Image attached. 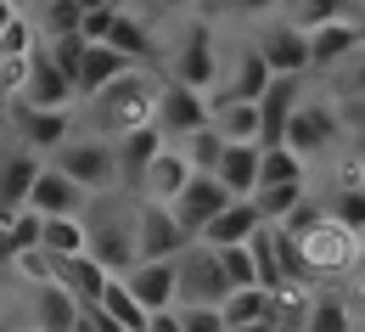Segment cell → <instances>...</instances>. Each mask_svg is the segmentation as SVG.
Returning a JSON list of instances; mask_svg holds the SVG:
<instances>
[{"mask_svg":"<svg viewBox=\"0 0 365 332\" xmlns=\"http://www.w3.org/2000/svg\"><path fill=\"white\" fill-rule=\"evenodd\" d=\"M281 231L292 237V248H298V259H304V271H309L315 287L320 282H349L354 265L365 259V237L349 231L343 220H331L326 203H304Z\"/></svg>","mask_w":365,"mask_h":332,"instance_id":"cell-1","label":"cell"},{"mask_svg":"<svg viewBox=\"0 0 365 332\" xmlns=\"http://www.w3.org/2000/svg\"><path fill=\"white\" fill-rule=\"evenodd\" d=\"M158 96H163V68H130L101 96L79 101V130L124 141V136H135L146 124H158Z\"/></svg>","mask_w":365,"mask_h":332,"instance_id":"cell-2","label":"cell"},{"mask_svg":"<svg viewBox=\"0 0 365 332\" xmlns=\"http://www.w3.org/2000/svg\"><path fill=\"white\" fill-rule=\"evenodd\" d=\"M163 79H175V85H191V91L202 96H220L225 85V68H230V51L220 46V29L214 23H180L175 29V40L163 46Z\"/></svg>","mask_w":365,"mask_h":332,"instance_id":"cell-3","label":"cell"},{"mask_svg":"<svg viewBox=\"0 0 365 332\" xmlns=\"http://www.w3.org/2000/svg\"><path fill=\"white\" fill-rule=\"evenodd\" d=\"M91 226V259H101L113 276H130L140 265V226H135V191H113V197H91L85 208Z\"/></svg>","mask_w":365,"mask_h":332,"instance_id":"cell-4","label":"cell"},{"mask_svg":"<svg viewBox=\"0 0 365 332\" xmlns=\"http://www.w3.org/2000/svg\"><path fill=\"white\" fill-rule=\"evenodd\" d=\"M349 119H343V101L331 91H304L292 124H287V146L304 158V164H320V158H337L349 146Z\"/></svg>","mask_w":365,"mask_h":332,"instance_id":"cell-5","label":"cell"},{"mask_svg":"<svg viewBox=\"0 0 365 332\" xmlns=\"http://www.w3.org/2000/svg\"><path fill=\"white\" fill-rule=\"evenodd\" d=\"M51 164H56L68 181H79L91 197H113V191H124V164H118V146L107 141V136L73 130L68 141L51 152Z\"/></svg>","mask_w":365,"mask_h":332,"instance_id":"cell-6","label":"cell"},{"mask_svg":"<svg viewBox=\"0 0 365 332\" xmlns=\"http://www.w3.org/2000/svg\"><path fill=\"white\" fill-rule=\"evenodd\" d=\"M236 293L225 276V259H220V248H208V242H191L180 253V310L191 304H214V310H225V298Z\"/></svg>","mask_w":365,"mask_h":332,"instance_id":"cell-7","label":"cell"},{"mask_svg":"<svg viewBox=\"0 0 365 332\" xmlns=\"http://www.w3.org/2000/svg\"><path fill=\"white\" fill-rule=\"evenodd\" d=\"M253 46L264 51V62L275 68V79H315V56H309V29L270 17L253 29Z\"/></svg>","mask_w":365,"mask_h":332,"instance_id":"cell-8","label":"cell"},{"mask_svg":"<svg viewBox=\"0 0 365 332\" xmlns=\"http://www.w3.org/2000/svg\"><path fill=\"white\" fill-rule=\"evenodd\" d=\"M0 113H6L11 141L29 146V152H40V158H51L56 146L79 130V113H40V107H29V101H6Z\"/></svg>","mask_w":365,"mask_h":332,"instance_id":"cell-9","label":"cell"},{"mask_svg":"<svg viewBox=\"0 0 365 332\" xmlns=\"http://www.w3.org/2000/svg\"><path fill=\"white\" fill-rule=\"evenodd\" d=\"M208 124H214V96L163 79V96H158V130L180 146V141H191L197 130H208Z\"/></svg>","mask_w":365,"mask_h":332,"instance_id":"cell-10","label":"cell"},{"mask_svg":"<svg viewBox=\"0 0 365 332\" xmlns=\"http://www.w3.org/2000/svg\"><path fill=\"white\" fill-rule=\"evenodd\" d=\"M135 226H140V259H180L185 248L197 242L180 226L175 203H146V197H135Z\"/></svg>","mask_w":365,"mask_h":332,"instance_id":"cell-11","label":"cell"},{"mask_svg":"<svg viewBox=\"0 0 365 332\" xmlns=\"http://www.w3.org/2000/svg\"><path fill=\"white\" fill-rule=\"evenodd\" d=\"M17 101H29V107H40V113H79V85L56 68V56L46 51V40L29 56V85H23Z\"/></svg>","mask_w":365,"mask_h":332,"instance_id":"cell-12","label":"cell"},{"mask_svg":"<svg viewBox=\"0 0 365 332\" xmlns=\"http://www.w3.org/2000/svg\"><path fill=\"white\" fill-rule=\"evenodd\" d=\"M17 310H23V321H29L34 332H73L79 316H85V304H79L62 282L23 287V293H17Z\"/></svg>","mask_w":365,"mask_h":332,"instance_id":"cell-13","label":"cell"},{"mask_svg":"<svg viewBox=\"0 0 365 332\" xmlns=\"http://www.w3.org/2000/svg\"><path fill=\"white\" fill-rule=\"evenodd\" d=\"M365 46V11L354 17H337V23H320L309 29V56H315V79H331L354 51Z\"/></svg>","mask_w":365,"mask_h":332,"instance_id":"cell-14","label":"cell"},{"mask_svg":"<svg viewBox=\"0 0 365 332\" xmlns=\"http://www.w3.org/2000/svg\"><path fill=\"white\" fill-rule=\"evenodd\" d=\"M275 85V68L264 62V51L253 46H236L230 51V68H225V85H220V96L214 101H264V91Z\"/></svg>","mask_w":365,"mask_h":332,"instance_id":"cell-15","label":"cell"},{"mask_svg":"<svg viewBox=\"0 0 365 332\" xmlns=\"http://www.w3.org/2000/svg\"><path fill=\"white\" fill-rule=\"evenodd\" d=\"M124 282H130V293L146 304V316L180 310V259H140Z\"/></svg>","mask_w":365,"mask_h":332,"instance_id":"cell-16","label":"cell"},{"mask_svg":"<svg viewBox=\"0 0 365 332\" xmlns=\"http://www.w3.org/2000/svg\"><path fill=\"white\" fill-rule=\"evenodd\" d=\"M230 203H236V197L225 191V181H220V175H191V186L175 197V214H180V226L191 231V237H202V231L225 214Z\"/></svg>","mask_w":365,"mask_h":332,"instance_id":"cell-17","label":"cell"},{"mask_svg":"<svg viewBox=\"0 0 365 332\" xmlns=\"http://www.w3.org/2000/svg\"><path fill=\"white\" fill-rule=\"evenodd\" d=\"M40 175H46V158H40V152H29V146H17V141L0 146V214L29 208Z\"/></svg>","mask_w":365,"mask_h":332,"instance_id":"cell-18","label":"cell"},{"mask_svg":"<svg viewBox=\"0 0 365 332\" xmlns=\"http://www.w3.org/2000/svg\"><path fill=\"white\" fill-rule=\"evenodd\" d=\"M191 175H197V169L185 164V152H180V146L169 141L163 152H158V158H152V169L140 175L135 197H146V203H175V197L191 186Z\"/></svg>","mask_w":365,"mask_h":332,"instance_id":"cell-19","label":"cell"},{"mask_svg":"<svg viewBox=\"0 0 365 332\" xmlns=\"http://www.w3.org/2000/svg\"><path fill=\"white\" fill-rule=\"evenodd\" d=\"M29 208H40L46 220H56V214H85V208H91V191L79 186V181H68L56 164H46V175L34 181V197H29Z\"/></svg>","mask_w":365,"mask_h":332,"instance_id":"cell-20","label":"cell"},{"mask_svg":"<svg viewBox=\"0 0 365 332\" xmlns=\"http://www.w3.org/2000/svg\"><path fill=\"white\" fill-rule=\"evenodd\" d=\"M259 231H264L259 203H253V197H236V203H230V208H225V214H220V220H214V226H208L197 242H208V248H247Z\"/></svg>","mask_w":365,"mask_h":332,"instance_id":"cell-21","label":"cell"},{"mask_svg":"<svg viewBox=\"0 0 365 332\" xmlns=\"http://www.w3.org/2000/svg\"><path fill=\"white\" fill-rule=\"evenodd\" d=\"M56 282L68 287L85 310H96V304L107 298V287H113V271H107L101 259H91V253H79V259H62V265H56Z\"/></svg>","mask_w":365,"mask_h":332,"instance_id":"cell-22","label":"cell"},{"mask_svg":"<svg viewBox=\"0 0 365 332\" xmlns=\"http://www.w3.org/2000/svg\"><path fill=\"white\" fill-rule=\"evenodd\" d=\"M298 101H304V79H275L270 91H264V101H259V113H264V141L259 146H287V124H292Z\"/></svg>","mask_w":365,"mask_h":332,"instance_id":"cell-23","label":"cell"},{"mask_svg":"<svg viewBox=\"0 0 365 332\" xmlns=\"http://www.w3.org/2000/svg\"><path fill=\"white\" fill-rule=\"evenodd\" d=\"M130 68H140V62H130L124 51H113V46H85V62H79V101L101 96L113 79H124Z\"/></svg>","mask_w":365,"mask_h":332,"instance_id":"cell-24","label":"cell"},{"mask_svg":"<svg viewBox=\"0 0 365 332\" xmlns=\"http://www.w3.org/2000/svg\"><path fill=\"white\" fill-rule=\"evenodd\" d=\"M214 130L236 146H259L264 141V113H259V101H214Z\"/></svg>","mask_w":365,"mask_h":332,"instance_id":"cell-25","label":"cell"},{"mask_svg":"<svg viewBox=\"0 0 365 332\" xmlns=\"http://www.w3.org/2000/svg\"><path fill=\"white\" fill-rule=\"evenodd\" d=\"M259 175H264V146H225V164H220V181L230 197H259Z\"/></svg>","mask_w":365,"mask_h":332,"instance_id":"cell-26","label":"cell"},{"mask_svg":"<svg viewBox=\"0 0 365 332\" xmlns=\"http://www.w3.org/2000/svg\"><path fill=\"white\" fill-rule=\"evenodd\" d=\"M298 332H360V310L349 304V293H331V287H320Z\"/></svg>","mask_w":365,"mask_h":332,"instance_id":"cell-27","label":"cell"},{"mask_svg":"<svg viewBox=\"0 0 365 332\" xmlns=\"http://www.w3.org/2000/svg\"><path fill=\"white\" fill-rule=\"evenodd\" d=\"M113 146H118V164H124V186L135 191L140 175L152 169V158L169 146V136H163L158 124H146V130H135V136H124V141H113Z\"/></svg>","mask_w":365,"mask_h":332,"instance_id":"cell-28","label":"cell"},{"mask_svg":"<svg viewBox=\"0 0 365 332\" xmlns=\"http://www.w3.org/2000/svg\"><path fill=\"white\" fill-rule=\"evenodd\" d=\"M51 259L62 265V259H79V253H91V226H85V214H56L46 220V237H40Z\"/></svg>","mask_w":365,"mask_h":332,"instance_id":"cell-29","label":"cell"},{"mask_svg":"<svg viewBox=\"0 0 365 332\" xmlns=\"http://www.w3.org/2000/svg\"><path fill=\"white\" fill-rule=\"evenodd\" d=\"M354 11H360V0H281V17L298 29H320V23H337Z\"/></svg>","mask_w":365,"mask_h":332,"instance_id":"cell-30","label":"cell"},{"mask_svg":"<svg viewBox=\"0 0 365 332\" xmlns=\"http://www.w3.org/2000/svg\"><path fill=\"white\" fill-rule=\"evenodd\" d=\"M101 310H107V316H113L124 332H152V316H146V304L130 293V282H124V276H113L107 298H101Z\"/></svg>","mask_w":365,"mask_h":332,"instance_id":"cell-31","label":"cell"},{"mask_svg":"<svg viewBox=\"0 0 365 332\" xmlns=\"http://www.w3.org/2000/svg\"><path fill=\"white\" fill-rule=\"evenodd\" d=\"M264 186H309V164L292 152V146H264V175H259V191Z\"/></svg>","mask_w":365,"mask_h":332,"instance_id":"cell-32","label":"cell"},{"mask_svg":"<svg viewBox=\"0 0 365 332\" xmlns=\"http://www.w3.org/2000/svg\"><path fill=\"white\" fill-rule=\"evenodd\" d=\"M29 17L40 23V40H62V34H79L85 29V11L73 0H40Z\"/></svg>","mask_w":365,"mask_h":332,"instance_id":"cell-33","label":"cell"},{"mask_svg":"<svg viewBox=\"0 0 365 332\" xmlns=\"http://www.w3.org/2000/svg\"><path fill=\"white\" fill-rule=\"evenodd\" d=\"M326 214L365 237V186H354V181H331V191H326Z\"/></svg>","mask_w":365,"mask_h":332,"instance_id":"cell-34","label":"cell"},{"mask_svg":"<svg viewBox=\"0 0 365 332\" xmlns=\"http://www.w3.org/2000/svg\"><path fill=\"white\" fill-rule=\"evenodd\" d=\"M225 146H230V141L214 130V124H208V130H197L191 141H180V152H185V164H191L197 175H220V164H225Z\"/></svg>","mask_w":365,"mask_h":332,"instance_id":"cell-35","label":"cell"},{"mask_svg":"<svg viewBox=\"0 0 365 332\" xmlns=\"http://www.w3.org/2000/svg\"><path fill=\"white\" fill-rule=\"evenodd\" d=\"M225 321H230V327L270 321V287H236V293L225 298Z\"/></svg>","mask_w":365,"mask_h":332,"instance_id":"cell-36","label":"cell"},{"mask_svg":"<svg viewBox=\"0 0 365 332\" xmlns=\"http://www.w3.org/2000/svg\"><path fill=\"white\" fill-rule=\"evenodd\" d=\"M326 91L337 96V101H365V46L354 51V56H349L331 79H326Z\"/></svg>","mask_w":365,"mask_h":332,"instance_id":"cell-37","label":"cell"},{"mask_svg":"<svg viewBox=\"0 0 365 332\" xmlns=\"http://www.w3.org/2000/svg\"><path fill=\"white\" fill-rule=\"evenodd\" d=\"M214 6V17H242V23H270V17H281V0H208Z\"/></svg>","mask_w":365,"mask_h":332,"instance_id":"cell-38","label":"cell"},{"mask_svg":"<svg viewBox=\"0 0 365 332\" xmlns=\"http://www.w3.org/2000/svg\"><path fill=\"white\" fill-rule=\"evenodd\" d=\"M220 259H225L230 287H264L259 282V265H253V248H220Z\"/></svg>","mask_w":365,"mask_h":332,"instance_id":"cell-39","label":"cell"},{"mask_svg":"<svg viewBox=\"0 0 365 332\" xmlns=\"http://www.w3.org/2000/svg\"><path fill=\"white\" fill-rule=\"evenodd\" d=\"M337 181L365 186V130H354V136H349V146L337 152Z\"/></svg>","mask_w":365,"mask_h":332,"instance_id":"cell-40","label":"cell"},{"mask_svg":"<svg viewBox=\"0 0 365 332\" xmlns=\"http://www.w3.org/2000/svg\"><path fill=\"white\" fill-rule=\"evenodd\" d=\"M185 332H230L225 310H214V304H191V310H180Z\"/></svg>","mask_w":365,"mask_h":332,"instance_id":"cell-41","label":"cell"},{"mask_svg":"<svg viewBox=\"0 0 365 332\" xmlns=\"http://www.w3.org/2000/svg\"><path fill=\"white\" fill-rule=\"evenodd\" d=\"M140 11H158V17H180V11H191V6H202V0H135Z\"/></svg>","mask_w":365,"mask_h":332,"instance_id":"cell-42","label":"cell"},{"mask_svg":"<svg viewBox=\"0 0 365 332\" xmlns=\"http://www.w3.org/2000/svg\"><path fill=\"white\" fill-rule=\"evenodd\" d=\"M349 304H354V310L365 316V259L354 265V276H349Z\"/></svg>","mask_w":365,"mask_h":332,"instance_id":"cell-43","label":"cell"},{"mask_svg":"<svg viewBox=\"0 0 365 332\" xmlns=\"http://www.w3.org/2000/svg\"><path fill=\"white\" fill-rule=\"evenodd\" d=\"M152 332H185L180 310H163V316H152Z\"/></svg>","mask_w":365,"mask_h":332,"instance_id":"cell-44","label":"cell"},{"mask_svg":"<svg viewBox=\"0 0 365 332\" xmlns=\"http://www.w3.org/2000/svg\"><path fill=\"white\" fill-rule=\"evenodd\" d=\"M11 259H17V248H11V231H6V226H0V276H6V271H11Z\"/></svg>","mask_w":365,"mask_h":332,"instance_id":"cell-45","label":"cell"},{"mask_svg":"<svg viewBox=\"0 0 365 332\" xmlns=\"http://www.w3.org/2000/svg\"><path fill=\"white\" fill-rule=\"evenodd\" d=\"M0 332H23V310H11V304H0Z\"/></svg>","mask_w":365,"mask_h":332,"instance_id":"cell-46","label":"cell"},{"mask_svg":"<svg viewBox=\"0 0 365 332\" xmlns=\"http://www.w3.org/2000/svg\"><path fill=\"white\" fill-rule=\"evenodd\" d=\"M343 119H349V130H365V101H343Z\"/></svg>","mask_w":365,"mask_h":332,"instance_id":"cell-47","label":"cell"},{"mask_svg":"<svg viewBox=\"0 0 365 332\" xmlns=\"http://www.w3.org/2000/svg\"><path fill=\"white\" fill-rule=\"evenodd\" d=\"M17 17H23V11H17V6H11V0H0V34H6V29H11V23H17Z\"/></svg>","mask_w":365,"mask_h":332,"instance_id":"cell-48","label":"cell"},{"mask_svg":"<svg viewBox=\"0 0 365 332\" xmlns=\"http://www.w3.org/2000/svg\"><path fill=\"white\" fill-rule=\"evenodd\" d=\"M73 332H101V316H96V310H85V316H79V327Z\"/></svg>","mask_w":365,"mask_h":332,"instance_id":"cell-49","label":"cell"},{"mask_svg":"<svg viewBox=\"0 0 365 332\" xmlns=\"http://www.w3.org/2000/svg\"><path fill=\"white\" fill-rule=\"evenodd\" d=\"M73 6H79V11L91 17V11H107V6H118V0H73Z\"/></svg>","mask_w":365,"mask_h":332,"instance_id":"cell-50","label":"cell"},{"mask_svg":"<svg viewBox=\"0 0 365 332\" xmlns=\"http://www.w3.org/2000/svg\"><path fill=\"white\" fill-rule=\"evenodd\" d=\"M230 332H275V321H253V327H230Z\"/></svg>","mask_w":365,"mask_h":332,"instance_id":"cell-51","label":"cell"},{"mask_svg":"<svg viewBox=\"0 0 365 332\" xmlns=\"http://www.w3.org/2000/svg\"><path fill=\"white\" fill-rule=\"evenodd\" d=\"M11 6H17V11H34V6H40V0H11Z\"/></svg>","mask_w":365,"mask_h":332,"instance_id":"cell-52","label":"cell"},{"mask_svg":"<svg viewBox=\"0 0 365 332\" xmlns=\"http://www.w3.org/2000/svg\"><path fill=\"white\" fill-rule=\"evenodd\" d=\"M0 107H6V79H0Z\"/></svg>","mask_w":365,"mask_h":332,"instance_id":"cell-53","label":"cell"},{"mask_svg":"<svg viewBox=\"0 0 365 332\" xmlns=\"http://www.w3.org/2000/svg\"><path fill=\"white\" fill-rule=\"evenodd\" d=\"M0 282H6V276H0ZM0 304H6V287H0Z\"/></svg>","mask_w":365,"mask_h":332,"instance_id":"cell-54","label":"cell"},{"mask_svg":"<svg viewBox=\"0 0 365 332\" xmlns=\"http://www.w3.org/2000/svg\"><path fill=\"white\" fill-rule=\"evenodd\" d=\"M23 332H34V327H29V321H23Z\"/></svg>","mask_w":365,"mask_h":332,"instance_id":"cell-55","label":"cell"},{"mask_svg":"<svg viewBox=\"0 0 365 332\" xmlns=\"http://www.w3.org/2000/svg\"><path fill=\"white\" fill-rule=\"evenodd\" d=\"M360 11H365V0H360Z\"/></svg>","mask_w":365,"mask_h":332,"instance_id":"cell-56","label":"cell"},{"mask_svg":"<svg viewBox=\"0 0 365 332\" xmlns=\"http://www.w3.org/2000/svg\"><path fill=\"white\" fill-rule=\"evenodd\" d=\"M360 332H365V327H360Z\"/></svg>","mask_w":365,"mask_h":332,"instance_id":"cell-57","label":"cell"}]
</instances>
